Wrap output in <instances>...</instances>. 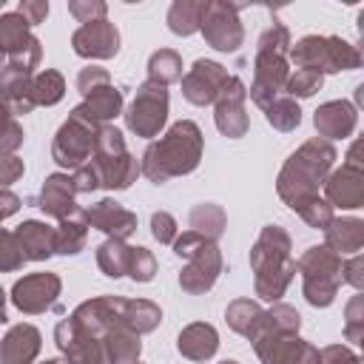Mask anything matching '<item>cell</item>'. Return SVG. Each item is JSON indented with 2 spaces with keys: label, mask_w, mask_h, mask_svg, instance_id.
Segmentation results:
<instances>
[{
  "label": "cell",
  "mask_w": 364,
  "mask_h": 364,
  "mask_svg": "<svg viewBox=\"0 0 364 364\" xmlns=\"http://www.w3.org/2000/svg\"><path fill=\"white\" fill-rule=\"evenodd\" d=\"M202 145H205V139H202L199 125L191 119H179L165 131V136H159L156 142H151L145 148L139 173H145L156 185H162L173 176H185V173L196 171V165L202 159Z\"/></svg>",
  "instance_id": "obj_1"
},
{
  "label": "cell",
  "mask_w": 364,
  "mask_h": 364,
  "mask_svg": "<svg viewBox=\"0 0 364 364\" xmlns=\"http://www.w3.org/2000/svg\"><path fill=\"white\" fill-rule=\"evenodd\" d=\"M333 162H336V148L321 136H313L299 151H293L276 179V191L284 199V205L299 210L304 202L318 196V188L324 185Z\"/></svg>",
  "instance_id": "obj_2"
},
{
  "label": "cell",
  "mask_w": 364,
  "mask_h": 364,
  "mask_svg": "<svg viewBox=\"0 0 364 364\" xmlns=\"http://www.w3.org/2000/svg\"><path fill=\"white\" fill-rule=\"evenodd\" d=\"M253 290L267 301H279L296 276V259L290 256V236L279 225H264L250 247Z\"/></svg>",
  "instance_id": "obj_3"
},
{
  "label": "cell",
  "mask_w": 364,
  "mask_h": 364,
  "mask_svg": "<svg viewBox=\"0 0 364 364\" xmlns=\"http://www.w3.org/2000/svg\"><path fill=\"white\" fill-rule=\"evenodd\" d=\"M290 31L284 23L273 20L270 28L262 31L256 57H253V82H250V100L259 108H267L279 91H284V82L290 77L287 68V51H290Z\"/></svg>",
  "instance_id": "obj_4"
},
{
  "label": "cell",
  "mask_w": 364,
  "mask_h": 364,
  "mask_svg": "<svg viewBox=\"0 0 364 364\" xmlns=\"http://www.w3.org/2000/svg\"><path fill=\"white\" fill-rule=\"evenodd\" d=\"M173 253L179 259H188V264L182 267L179 273V287L191 296H202L208 293L219 273H222V250L216 242L193 233V230H185L182 236H176L173 242Z\"/></svg>",
  "instance_id": "obj_5"
},
{
  "label": "cell",
  "mask_w": 364,
  "mask_h": 364,
  "mask_svg": "<svg viewBox=\"0 0 364 364\" xmlns=\"http://www.w3.org/2000/svg\"><path fill=\"white\" fill-rule=\"evenodd\" d=\"M287 57L296 63V68H307L316 74H336V71H353L361 68L364 57L361 51L333 34H307L296 46H290Z\"/></svg>",
  "instance_id": "obj_6"
},
{
  "label": "cell",
  "mask_w": 364,
  "mask_h": 364,
  "mask_svg": "<svg viewBox=\"0 0 364 364\" xmlns=\"http://www.w3.org/2000/svg\"><path fill=\"white\" fill-rule=\"evenodd\" d=\"M100 176V188L108 191H125L139 176V162L125 148V136L114 125H102L94 139V151L88 159Z\"/></svg>",
  "instance_id": "obj_7"
},
{
  "label": "cell",
  "mask_w": 364,
  "mask_h": 364,
  "mask_svg": "<svg viewBox=\"0 0 364 364\" xmlns=\"http://www.w3.org/2000/svg\"><path fill=\"white\" fill-rule=\"evenodd\" d=\"M341 264H344V259L338 253H333L330 247H324V245H313L299 256L296 270L301 273L304 299L313 307H330L336 301V293L344 282L341 279Z\"/></svg>",
  "instance_id": "obj_8"
},
{
  "label": "cell",
  "mask_w": 364,
  "mask_h": 364,
  "mask_svg": "<svg viewBox=\"0 0 364 364\" xmlns=\"http://www.w3.org/2000/svg\"><path fill=\"white\" fill-rule=\"evenodd\" d=\"M102 125L91 122L88 117H82L80 111H71L68 119L57 128L54 134V142H51V159L60 165V168H68V171H77L80 165H85L91 159V151H94V139H97V131Z\"/></svg>",
  "instance_id": "obj_9"
},
{
  "label": "cell",
  "mask_w": 364,
  "mask_h": 364,
  "mask_svg": "<svg viewBox=\"0 0 364 364\" xmlns=\"http://www.w3.org/2000/svg\"><path fill=\"white\" fill-rule=\"evenodd\" d=\"M40 57H43V48H40V40L31 34V26L17 11L0 14V68L14 65L34 74V68L40 65Z\"/></svg>",
  "instance_id": "obj_10"
},
{
  "label": "cell",
  "mask_w": 364,
  "mask_h": 364,
  "mask_svg": "<svg viewBox=\"0 0 364 364\" xmlns=\"http://www.w3.org/2000/svg\"><path fill=\"white\" fill-rule=\"evenodd\" d=\"M165 122H168V85L145 80L125 111V125L131 134L151 139L162 131Z\"/></svg>",
  "instance_id": "obj_11"
},
{
  "label": "cell",
  "mask_w": 364,
  "mask_h": 364,
  "mask_svg": "<svg viewBox=\"0 0 364 364\" xmlns=\"http://www.w3.org/2000/svg\"><path fill=\"white\" fill-rule=\"evenodd\" d=\"M239 3H225V0H208L199 31L205 43L216 51H236L245 40V28L239 20Z\"/></svg>",
  "instance_id": "obj_12"
},
{
  "label": "cell",
  "mask_w": 364,
  "mask_h": 364,
  "mask_svg": "<svg viewBox=\"0 0 364 364\" xmlns=\"http://www.w3.org/2000/svg\"><path fill=\"white\" fill-rule=\"evenodd\" d=\"M253 350L262 364H318V347L299 338V333H262Z\"/></svg>",
  "instance_id": "obj_13"
},
{
  "label": "cell",
  "mask_w": 364,
  "mask_h": 364,
  "mask_svg": "<svg viewBox=\"0 0 364 364\" xmlns=\"http://www.w3.org/2000/svg\"><path fill=\"white\" fill-rule=\"evenodd\" d=\"M60 290H63V282H60L57 273H46V270L28 273V276H23V279L14 282V287H11V304L20 313H28V316L46 313V310H51L57 304Z\"/></svg>",
  "instance_id": "obj_14"
},
{
  "label": "cell",
  "mask_w": 364,
  "mask_h": 364,
  "mask_svg": "<svg viewBox=\"0 0 364 364\" xmlns=\"http://www.w3.org/2000/svg\"><path fill=\"white\" fill-rule=\"evenodd\" d=\"M228 68L213 63V60H196L188 74L179 80L182 82V97L191 105H210L216 102L219 91L228 85Z\"/></svg>",
  "instance_id": "obj_15"
},
{
  "label": "cell",
  "mask_w": 364,
  "mask_h": 364,
  "mask_svg": "<svg viewBox=\"0 0 364 364\" xmlns=\"http://www.w3.org/2000/svg\"><path fill=\"white\" fill-rule=\"evenodd\" d=\"M245 100H247V88L242 82V77H230L228 85L219 91L216 97V108H213V119H216V128L230 136V139H239L247 134L250 128V119L245 114Z\"/></svg>",
  "instance_id": "obj_16"
},
{
  "label": "cell",
  "mask_w": 364,
  "mask_h": 364,
  "mask_svg": "<svg viewBox=\"0 0 364 364\" xmlns=\"http://www.w3.org/2000/svg\"><path fill=\"white\" fill-rule=\"evenodd\" d=\"M71 48L85 60H108L119 51V31L111 20L85 23L71 34Z\"/></svg>",
  "instance_id": "obj_17"
},
{
  "label": "cell",
  "mask_w": 364,
  "mask_h": 364,
  "mask_svg": "<svg viewBox=\"0 0 364 364\" xmlns=\"http://www.w3.org/2000/svg\"><path fill=\"white\" fill-rule=\"evenodd\" d=\"M324 196L330 208H344L355 210L364 205V168L361 165H347L341 162L338 171L327 173L324 179Z\"/></svg>",
  "instance_id": "obj_18"
},
{
  "label": "cell",
  "mask_w": 364,
  "mask_h": 364,
  "mask_svg": "<svg viewBox=\"0 0 364 364\" xmlns=\"http://www.w3.org/2000/svg\"><path fill=\"white\" fill-rule=\"evenodd\" d=\"M85 225L97 228L102 233H108V239H128L131 233H136V213H131L125 205L114 202V199H100L91 208L82 210Z\"/></svg>",
  "instance_id": "obj_19"
},
{
  "label": "cell",
  "mask_w": 364,
  "mask_h": 364,
  "mask_svg": "<svg viewBox=\"0 0 364 364\" xmlns=\"http://www.w3.org/2000/svg\"><path fill=\"white\" fill-rule=\"evenodd\" d=\"M77 191H74V182L68 173H48L46 182H43V191H40V199H37V208L51 216V219H68L74 213H80L77 208Z\"/></svg>",
  "instance_id": "obj_20"
},
{
  "label": "cell",
  "mask_w": 364,
  "mask_h": 364,
  "mask_svg": "<svg viewBox=\"0 0 364 364\" xmlns=\"http://www.w3.org/2000/svg\"><path fill=\"white\" fill-rule=\"evenodd\" d=\"M316 131L321 139H344L355 131V122H358V111L355 105H350L347 100H333V102H324L316 108Z\"/></svg>",
  "instance_id": "obj_21"
},
{
  "label": "cell",
  "mask_w": 364,
  "mask_h": 364,
  "mask_svg": "<svg viewBox=\"0 0 364 364\" xmlns=\"http://www.w3.org/2000/svg\"><path fill=\"white\" fill-rule=\"evenodd\" d=\"M43 336L34 324H14L0 338V364H34Z\"/></svg>",
  "instance_id": "obj_22"
},
{
  "label": "cell",
  "mask_w": 364,
  "mask_h": 364,
  "mask_svg": "<svg viewBox=\"0 0 364 364\" xmlns=\"http://www.w3.org/2000/svg\"><path fill=\"white\" fill-rule=\"evenodd\" d=\"M31 77L28 71L23 68H14V65H3L0 68V100L9 105V111L14 117H23L34 108V100H31Z\"/></svg>",
  "instance_id": "obj_23"
},
{
  "label": "cell",
  "mask_w": 364,
  "mask_h": 364,
  "mask_svg": "<svg viewBox=\"0 0 364 364\" xmlns=\"http://www.w3.org/2000/svg\"><path fill=\"white\" fill-rule=\"evenodd\" d=\"M176 350H179L188 361H208V358H213V353L219 350V333H216V327L208 324V321H193V324H188V327L179 330Z\"/></svg>",
  "instance_id": "obj_24"
},
{
  "label": "cell",
  "mask_w": 364,
  "mask_h": 364,
  "mask_svg": "<svg viewBox=\"0 0 364 364\" xmlns=\"http://www.w3.org/2000/svg\"><path fill=\"white\" fill-rule=\"evenodd\" d=\"M14 239H17L26 262H46L48 256H54V228L46 222L28 219V222L17 225Z\"/></svg>",
  "instance_id": "obj_25"
},
{
  "label": "cell",
  "mask_w": 364,
  "mask_h": 364,
  "mask_svg": "<svg viewBox=\"0 0 364 364\" xmlns=\"http://www.w3.org/2000/svg\"><path fill=\"white\" fill-rule=\"evenodd\" d=\"M324 247H330L338 256L361 253V247H364V222L355 219V216L333 219L324 228Z\"/></svg>",
  "instance_id": "obj_26"
},
{
  "label": "cell",
  "mask_w": 364,
  "mask_h": 364,
  "mask_svg": "<svg viewBox=\"0 0 364 364\" xmlns=\"http://www.w3.org/2000/svg\"><path fill=\"white\" fill-rule=\"evenodd\" d=\"M74 111H80L82 117H88L97 125H105L108 119H114V117L122 114V94H119V88L114 82L100 85L91 94H85L82 97V105H77Z\"/></svg>",
  "instance_id": "obj_27"
},
{
  "label": "cell",
  "mask_w": 364,
  "mask_h": 364,
  "mask_svg": "<svg viewBox=\"0 0 364 364\" xmlns=\"http://www.w3.org/2000/svg\"><path fill=\"white\" fill-rule=\"evenodd\" d=\"M225 318H228V327L239 336H245L247 341H256L264 330V310L259 307V301L253 299H236L228 304L225 310Z\"/></svg>",
  "instance_id": "obj_28"
},
{
  "label": "cell",
  "mask_w": 364,
  "mask_h": 364,
  "mask_svg": "<svg viewBox=\"0 0 364 364\" xmlns=\"http://www.w3.org/2000/svg\"><path fill=\"white\" fill-rule=\"evenodd\" d=\"M119 313H122V321L136 336L156 330L159 321H162V310L154 301H148V299H122L119 296Z\"/></svg>",
  "instance_id": "obj_29"
},
{
  "label": "cell",
  "mask_w": 364,
  "mask_h": 364,
  "mask_svg": "<svg viewBox=\"0 0 364 364\" xmlns=\"http://www.w3.org/2000/svg\"><path fill=\"white\" fill-rule=\"evenodd\" d=\"M85 242H88V225H85L82 210L68 219H60V225L54 228V253L77 256L85 247Z\"/></svg>",
  "instance_id": "obj_30"
},
{
  "label": "cell",
  "mask_w": 364,
  "mask_h": 364,
  "mask_svg": "<svg viewBox=\"0 0 364 364\" xmlns=\"http://www.w3.org/2000/svg\"><path fill=\"white\" fill-rule=\"evenodd\" d=\"M205 6H208V0H173L168 9V28L179 37L196 34L202 14H205Z\"/></svg>",
  "instance_id": "obj_31"
},
{
  "label": "cell",
  "mask_w": 364,
  "mask_h": 364,
  "mask_svg": "<svg viewBox=\"0 0 364 364\" xmlns=\"http://www.w3.org/2000/svg\"><path fill=\"white\" fill-rule=\"evenodd\" d=\"M188 225H191L188 230H193V233H199V236L216 242V239L225 233L228 216H225V210H222L219 205H213V202H202V205H196V208L191 210Z\"/></svg>",
  "instance_id": "obj_32"
},
{
  "label": "cell",
  "mask_w": 364,
  "mask_h": 364,
  "mask_svg": "<svg viewBox=\"0 0 364 364\" xmlns=\"http://www.w3.org/2000/svg\"><path fill=\"white\" fill-rule=\"evenodd\" d=\"M128 259H131V245L122 239H105L97 247V264L108 279H119L128 273Z\"/></svg>",
  "instance_id": "obj_33"
},
{
  "label": "cell",
  "mask_w": 364,
  "mask_h": 364,
  "mask_svg": "<svg viewBox=\"0 0 364 364\" xmlns=\"http://www.w3.org/2000/svg\"><path fill=\"white\" fill-rule=\"evenodd\" d=\"M148 80L171 85L176 80H182V57L173 48H159L148 57Z\"/></svg>",
  "instance_id": "obj_34"
},
{
  "label": "cell",
  "mask_w": 364,
  "mask_h": 364,
  "mask_svg": "<svg viewBox=\"0 0 364 364\" xmlns=\"http://www.w3.org/2000/svg\"><path fill=\"white\" fill-rule=\"evenodd\" d=\"M65 94V80L60 71L46 68L31 77V100L34 105H57Z\"/></svg>",
  "instance_id": "obj_35"
},
{
  "label": "cell",
  "mask_w": 364,
  "mask_h": 364,
  "mask_svg": "<svg viewBox=\"0 0 364 364\" xmlns=\"http://www.w3.org/2000/svg\"><path fill=\"white\" fill-rule=\"evenodd\" d=\"M264 117H267V122L276 128V131H293V128H299V122H301V108H299V102L296 100H290V97H276L267 108H264Z\"/></svg>",
  "instance_id": "obj_36"
},
{
  "label": "cell",
  "mask_w": 364,
  "mask_h": 364,
  "mask_svg": "<svg viewBox=\"0 0 364 364\" xmlns=\"http://www.w3.org/2000/svg\"><path fill=\"white\" fill-rule=\"evenodd\" d=\"M299 324H301L299 310L279 301L270 310H264V330L262 333H299Z\"/></svg>",
  "instance_id": "obj_37"
},
{
  "label": "cell",
  "mask_w": 364,
  "mask_h": 364,
  "mask_svg": "<svg viewBox=\"0 0 364 364\" xmlns=\"http://www.w3.org/2000/svg\"><path fill=\"white\" fill-rule=\"evenodd\" d=\"M23 125L9 111V105L0 100V154H14L23 145Z\"/></svg>",
  "instance_id": "obj_38"
},
{
  "label": "cell",
  "mask_w": 364,
  "mask_h": 364,
  "mask_svg": "<svg viewBox=\"0 0 364 364\" xmlns=\"http://www.w3.org/2000/svg\"><path fill=\"white\" fill-rule=\"evenodd\" d=\"M321 82H324V77H321V74L307 71V68H296V74H290V77H287L284 91L290 94V100H293V97H313V94L321 88Z\"/></svg>",
  "instance_id": "obj_39"
},
{
  "label": "cell",
  "mask_w": 364,
  "mask_h": 364,
  "mask_svg": "<svg viewBox=\"0 0 364 364\" xmlns=\"http://www.w3.org/2000/svg\"><path fill=\"white\" fill-rule=\"evenodd\" d=\"M310 228H316V230H324L336 216H333V208L327 205V199H321V196H313L310 202H304L299 210H296Z\"/></svg>",
  "instance_id": "obj_40"
},
{
  "label": "cell",
  "mask_w": 364,
  "mask_h": 364,
  "mask_svg": "<svg viewBox=\"0 0 364 364\" xmlns=\"http://www.w3.org/2000/svg\"><path fill=\"white\" fill-rule=\"evenodd\" d=\"M344 336H347V341H353V344H361V338H364V296H361V293H355V296L350 299V304H347Z\"/></svg>",
  "instance_id": "obj_41"
},
{
  "label": "cell",
  "mask_w": 364,
  "mask_h": 364,
  "mask_svg": "<svg viewBox=\"0 0 364 364\" xmlns=\"http://www.w3.org/2000/svg\"><path fill=\"white\" fill-rule=\"evenodd\" d=\"M156 273V259L148 247H131V259H128V276L134 282H151Z\"/></svg>",
  "instance_id": "obj_42"
},
{
  "label": "cell",
  "mask_w": 364,
  "mask_h": 364,
  "mask_svg": "<svg viewBox=\"0 0 364 364\" xmlns=\"http://www.w3.org/2000/svg\"><path fill=\"white\" fill-rule=\"evenodd\" d=\"M23 262L26 259H23V250L14 239V233L0 228V273H14L23 267Z\"/></svg>",
  "instance_id": "obj_43"
},
{
  "label": "cell",
  "mask_w": 364,
  "mask_h": 364,
  "mask_svg": "<svg viewBox=\"0 0 364 364\" xmlns=\"http://www.w3.org/2000/svg\"><path fill=\"white\" fill-rule=\"evenodd\" d=\"M68 11L85 26V23H97V20H105L108 14V6L102 0H68Z\"/></svg>",
  "instance_id": "obj_44"
},
{
  "label": "cell",
  "mask_w": 364,
  "mask_h": 364,
  "mask_svg": "<svg viewBox=\"0 0 364 364\" xmlns=\"http://www.w3.org/2000/svg\"><path fill=\"white\" fill-rule=\"evenodd\" d=\"M151 233L159 245H171L176 239V219L168 210H156L151 216Z\"/></svg>",
  "instance_id": "obj_45"
},
{
  "label": "cell",
  "mask_w": 364,
  "mask_h": 364,
  "mask_svg": "<svg viewBox=\"0 0 364 364\" xmlns=\"http://www.w3.org/2000/svg\"><path fill=\"white\" fill-rule=\"evenodd\" d=\"M111 82V74L105 71V68H100V65H88V68H82L80 74H77V91L85 97V94H91L94 88H100V85H108Z\"/></svg>",
  "instance_id": "obj_46"
},
{
  "label": "cell",
  "mask_w": 364,
  "mask_h": 364,
  "mask_svg": "<svg viewBox=\"0 0 364 364\" xmlns=\"http://www.w3.org/2000/svg\"><path fill=\"white\" fill-rule=\"evenodd\" d=\"M23 171H26V165H23L20 156H14V154H0V191H9V185L17 182V179L23 176Z\"/></svg>",
  "instance_id": "obj_47"
},
{
  "label": "cell",
  "mask_w": 364,
  "mask_h": 364,
  "mask_svg": "<svg viewBox=\"0 0 364 364\" xmlns=\"http://www.w3.org/2000/svg\"><path fill=\"white\" fill-rule=\"evenodd\" d=\"M318 364H361V358L344 344H330L318 350Z\"/></svg>",
  "instance_id": "obj_48"
},
{
  "label": "cell",
  "mask_w": 364,
  "mask_h": 364,
  "mask_svg": "<svg viewBox=\"0 0 364 364\" xmlns=\"http://www.w3.org/2000/svg\"><path fill=\"white\" fill-rule=\"evenodd\" d=\"M71 182H74V191H77V193H91V191L100 188V176H97V171H94L91 162L80 165V168L71 173Z\"/></svg>",
  "instance_id": "obj_49"
},
{
  "label": "cell",
  "mask_w": 364,
  "mask_h": 364,
  "mask_svg": "<svg viewBox=\"0 0 364 364\" xmlns=\"http://www.w3.org/2000/svg\"><path fill=\"white\" fill-rule=\"evenodd\" d=\"M341 279L350 282L355 290L364 287V256H361V253H353L350 259H344V264H341Z\"/></svg>",
  "instance_id": "obj_50"
},
{
  "label": "cell",
  "mask_w": 364,
  "mask_h": 364,
  "mask_svg": "<svg viewBox=\"0 0 364 364\" xmlns=\"http://www.w3.org/2000/svg\"><path fill=\"white\" fill-rule=\"evenodd\" d=\"M17 14H20L28 26H37V23H43L46 14H48V0H20Z\"/></svg>",
  "instance_id": "obj_51"
},
{
  "label": "cell",
  "mask_w": 364,
  "mask_h": 364,
  "mask_svg": "<svg viewBox=\"0 0 364 364\" xmlns=\"http://www.w3.org/2000/svg\"><path fill=\"white\" fill-rule=\"evenodd\" d=\"M17 210H20V196L11 191H0V222L14 216Z\"/></svg>",
  "instance_id": "obj_52"
},
{
  "label": "cell",
  "mask_w": 364,
  "mask_h": 364,
  "mask_svg": "<svg viewBox=\"0 0 364 364\" xmlns=\"http://www.w3.org/2000/svg\"><path fill=\"white\" fill-rule=\"evenodd\" d=\"M6 321V293H3V287H0V324Z\"/></svg>",
  "instance_id": "obj_53"
},
{
  "label": "cell",
  "mask_w": 364,
  "mask_h": 364,
  "mask_svg": "<svg viewBox=\"0 0 364 364\" xmlns=\"http://www.w3.org/2000/svg\"><path fill=\"white\" fill-rule=\"evenodd\" d=\"M43 364H68L65 358H48V361H43Z\"/></svg>",
  "instance_id": "obj_54"
},
{
  "label": "cell",
  "mask_w": 364,
  "mask_h": 364,
  "mask_svg": "<svg viewBox=\"0 0 364 364\" xmlns=\"http://www.w3.org/2000/svg\"><path fill=\"white\" fill-rule=\"evenodd\" d=\"M219 364H239L236 358H225V361H219Z\"/></svg>",
  "instance_id": "obj_55"
},
{
  "label": "cell",
  "mask_w": 364,
  "mask_h": 364,
  "mask_svg": "<svg viewBox=\"0 0 364 364\" xmlns=\"http://www.w3.org/2000/svg\"><path fill=\"white\" fill-rule=\"evenodd\" d=\"M134 364H139V361H134Z\"/></svg>",
  "instance_id": "obj_56"
}]
</instances>
